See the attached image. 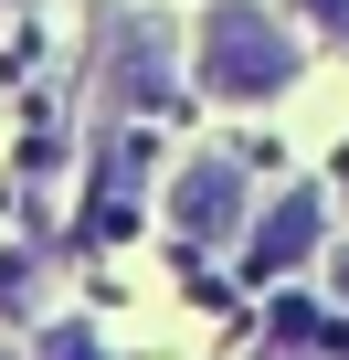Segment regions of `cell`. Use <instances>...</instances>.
I'll use <instances>...</instances> for the list:
<instances>
[{"label":"cell","instance_id":"277c9868","mask_svg":"<svg viewBox=\"0 0 349 360\" xmlns=\"http://www.w3.org/2000/svg\"><path fill=\"white\" fill-rule=\"evenodd\" d=\"M53 360H96V339H53Z\"/></svg>","mask_w":349,"mask_h":360},{"label":"cell","instance_id":"5b68a950","mask_svg":"<svg viewBox=\"0 0 349 360\" xmlns=\"http://www.w3.org/2000/svg\"><path fill=\"white\" fill-rule=\"evenodd\" d=\"M338 297H349V255H338Z\"/></svg>","mask_w":349,"mask_h":360},{"label":"cell","instance_id":"3957f363","mask_svg":"<svg viewBox=\"0 0 349 360\" xmlns=\"http://www.w3.org/2000/svg\"><path fill=\"white\" fill-rule=\"evenodd\" d=\"M307 244H317V191H286V202L265 212V233H254V265L275 276V265H296Z\"/></svg>","mask_w":349,"mask_h":360},{"label":"cell","instance_id":"7a4b0ae2","mask_svg":"<svg viewBox=\"0 0 349 360\" xmlns=\"http://www.w3.org/2000/svg\"><path fill=\"white\" fill-rule=\"evenodd\" d=\"M233 202H244V180H233V159H191V180H180V233H233Z\"/></svg>","mask_w":349,"mask_h":360},{"label":"cell","instance_id":"6da1fadb","mask_svg":"<svg viewBox=\"0 0 349 360\" xmlns=\"http://www.w3.org/2000/svg\"><path fill=\"white\" fill-rule=\"evenodd\" d=\"M202 75H212L223 96H275V85L296 75V43L254 11V0H223V11L202 22Z\"/></svg>","mask_w":349,"mask_h":360}]
</instances>
